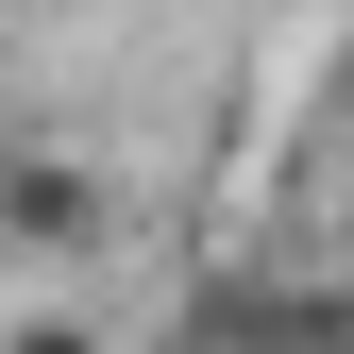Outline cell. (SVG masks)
<instances>
[{
    "instance_id": "1",
    "label": "cell",
    "mask_w": 354,
    "mask_h": 354,
    "mask_svg": "<svg viewBox=\"0 0 354 354\" xmlns=\"http://www.w3.org/2000/svg\"><path fill=\"white\" fill-rule=\"evenodd\" d=\"M102 236H118L102 152H68V136H0V253H102Z\"/></svg>"
},
{
    "instance_id": "2",
    "label": "cell",
    "mask_w": 354,
    "mask_h": 354,
    "mask_svg": "<svg viewBox=\"0 0 354 354\" xmlns=\"http://www.w3.org/2000/svg\"><path fill=\"white\" fill-rule=\"evenodd\" d=\"M337 136H354V34H337Z\"/></svg>"
}]
</instances>
